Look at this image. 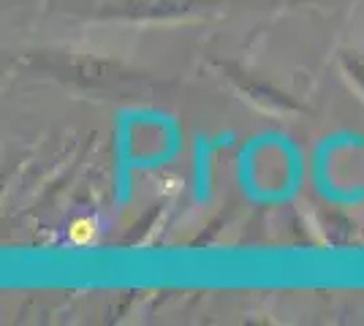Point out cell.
Wrapping results in <instances>:
<instances>
[{
	"label": "cell",
	"mask_w": 364,
	"mask_h": 326,
	"mask_svg": "<svg viewBox=\"0 0 364 326\" xmlns=\"http://www.w3.org/2000/svg\"><path fill=\"white\" fill-rule=\"evenodd\" d=\"M92 234H95L92 223H76L74 229H71V237H74L76 242H87V239H92Z\"/></svg>",
	"instance_id": "1"
}]
</instances>
